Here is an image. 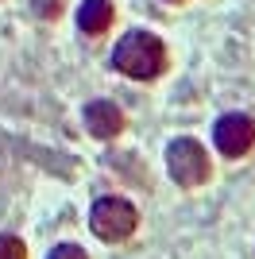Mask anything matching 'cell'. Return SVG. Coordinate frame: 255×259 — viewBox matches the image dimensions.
Wrapping results in <instances>:
<instances>
[{
	"mask_svg": "<svg viewBox=\"0 0 255 259\" xmlns=\"http://www.w3.org/2000/svg\"><path fill=\"white\" fill-rule=\"evenodd\" d=\"M112 66H116L124 77L155 81V77L162 74V66H166V47H162L159 35H151V31H132L116 43Z\"/></svg>",
	"mask_w": 255,
	"mask_h": 259,
	"instance_id": "6da1fadb",
	"label": "cell"
},
{
	"mask_svg": "<svg viewBox=\"0 0 255 259\" xmlns=\"http://www.w3.org/2000/svg\"><path fill=\"white\" fill-rule=\"evenodd\" d=\"M139 225V213L124 197H101L89 213V228L97 240H128Z\"/></svg>",
	"mask_w": 255,
	"mask_h": 259,
	"instance_id": "7a4b0ae2",
	"label": "cell"
},
{
	"mask_svg": "<svg viewBox=\"0 0 255 259\" xmlns=\"http://www.w3.org/2000/svg\"><path fill=\"white\" fill-rule=\"evenodd\" d=\"M166 166H170V178L178 186H186V190H193V186H201L209 178V155L190 136H182L166 147Z\"/></svg>",
	"mask_w": 255,
	"mask_h": 259,
	"instance_id": "3957f363",
	"label": "cell"
},
{
	"mask_svg": "<svg viewBox=\"0 0 255 259\" xmlns=\"http://www.w3.org/2000/svg\"><path fill=\"white\" fill-rule=\"evenodd\" d=\"M212 140H217V151H221V155L240 159V155L251 151V143H255V120L244 116V112H228V116L217 120Z\"/></svg>",
	"mask_w": 255,
	"mask_h": 259,
	"instance_id": "277c9868",
	"label": "cell"
},
{
	"mask_svg": "<svg viewBox=\"0 0 255 259\" xmlns=\"http://www.w3.org/2000/svg\"><path fill=\"white\" fill-rule=\"evenodd\" d=\"M85 124L93 132L97 140H112L124 132V112H120L112 101H93V105L85 108Z\"/></svg>",
	"mask_w": 255,
	"mask_h": 259,
	"instance_id": "5b68a950",
	"label": "cell"
},
{
	"mask_svg": "<svg viewBox=\"0 0 255 259\" xmlns=\"http://www.w3.org/2000/svg\"><path fill=\"white\" fill-rule=\"evenodd\" d=\"M112 0H85L81 8H77V27L85 35H101L108 31V23H112Z\"/></svg>",
	"mask_w": 255,
	"mask_h": 259,
	"instance_id": "8992f818",
	"label": "cell"
},
{
	"mask_svg": "<svg viewBox=\"0 0 255 259\" xmlns=\"http://www.w3.org/2000/svg\"><path fill=\"white\" fill-rule=\"evenodd\" d=\"M0 259H27L23 240H16V236H0Z\"/></svg>",
	"mask_w": 255,
	"mask_h": 259,
	"instance_id": "52a82bcc",
	"label": "cell"
},
{
	"mask_svg": "<svg viewBox=\"0 0 255 259\" xmlns=\"http://www.w3.org/2000/svg\"><path fill=\"white\" fill-rule=\"evenodd\" d=\"M31 8L39 12L42 20H54V16H58V12H62V0H35Z\"/></svg>",
	"mask_w": 255,
	"mask_h": 259,
	"instance_id": "ba28073f",
	"label": "cell"
},
{
	"mask_svg": "<svg viewBox=\"0 0 255 259\" xmlns=\"http://www.w3.org/2000/svg\"><path fill=\"white\" fill-rule=\"evenodd\" d=\"M51 259H89V255H85L77 244H58V248L51 251Z\"/></svg>",
	"mask_w": 255,
	"mask_h": 259,
	"instance_id": "9c48e42d",
	"label": "cell"
},
{
	"mask_svg": "<svg viewBox=\"0 0 255 259\" xmlns=\"http://www.w3.org/2000/svg\"><path fill=\"white\" fill-rule=\"evenodd\" d=\"M170 4H182V0H170Z\"/></svg>",
	"mask_w": 255,
	"mask_h": 259,
	"instance_id": "30bf717a",
	"label": "cell"
}]
</instances>
